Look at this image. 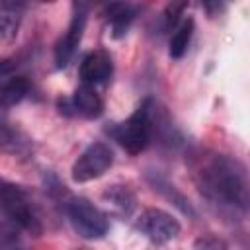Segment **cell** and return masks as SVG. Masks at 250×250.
<instances>
[{"label":"cell","mask_w":250,"mask_h":250,"mask_svg":"<svg viewBox=\"0 0 250 250\" xmlns=\"http://www.w3.org/2000/svg\"><path fill=\"white\" fill-rule=\"evenodd\" d=\"M193 180L199 193L219 213L242 219L248 211L246 166L229 154L205 152L195 156Z\"/></svg>","instance_id":"obj_1"},{"label":"cell","mask_w":250,"mask_h":250,"mask_svg":"<svg viewBox=\"0 0 250 250\" xmlns=\"http://www.w3.org/2000/svg\"><path fill=\"white\" fill-rule=\"evenodd\" d=\"M0 215L12 227L21 229L33 236H39L43 230L31 193L21 184L6 178H0Z\"/></svg>","instance_id":"obj_2"},{"label":"cell","mask_w":250,"mask_h":250,"mask_svg":"<svg viewBox=\"0 0 250 250\" xmlns=\"http://www.w3.org/2000/svg\"><path fill=\"white\" fill-rule=\"evenodd\" d=\"M150 104L152 98H146L125 121L111 123L105 133L131 156H137L146 150L152 141V121H150Z\"/></svg>","instance_id":"obj_3"},{"label":"cell","mask_w":250,"mask_h":250,"mask_svg":"<svg viewBox=\"0 0 250 250\" xmlns=\"http://www.w3.org/2000/svg\"><path fill=\"white\" fill-rule=\"evenodd\" d=\"M62 203H64L68 221L78 236H82L86 240H98V238L105 236V232L109 229V219L90 199L66 195V199Z\"/></svg>","instance_id":"obj_4"},{"label":"cell","mask_w":250,"mask_h":250,"mask_svg":"<svg viewBox=\"0 0 250 250\" xmlns=\"http://www.w3.org/2000/svg\"><path fill=\"white\" fill-rule=\"evenodd\" d=\"M135 229L152 244H166L180 234L182 225L172 213L158 207H146L137 217Z\"/></svg>","instance_id":"obj_5"},{"label":"cell","mask_w":250,"mask_h":250,"mask_svg":"<svg viewBox=\"0 0 250 250\" xmlns=\"http://www.w3.org/2000/svg\"><path fill=\"white\" fill-rule=\"evenodd\" d=\"M113 164V152L109 148V145L96 141L90 143L80 156L74 160L72 168H70V178L76 184H84V182H92L100 176H104Z\"/></svg>","instance_id":"obj_6"},{"label":"cell","mask_w":250,"mask_h":250,"mask_svg":"<svg viewBox=\"0 0 250 250\" xmlns=\"http://www.w3.org/2000/svg\"><path fill=\"white\" fill-rule=\"evenodd\" d=\"M88 14H90L88 4H84V2H74L72 4V16H70L68 27H66L64 35L59 39V43L55 45V64H57V68H64L72 61V57H74V53H76V49L82 41V35H84L86 23H88Z\"/></svg>","instance_id":"obj_7"},{"label":"cell","mask_w":250,"mask_h":250,"mask_svg":"<svg viewBox=\"0 0 250 250\" xmlns=\"http://www.w3.org/2000/svg\"><path fill=\"white\" fill-rule=\"evenodd\" d=\"M59 109L64 115H76L84 119H98L104 113V100L94 86L80 84L70 98L59 100Z\"/></svg>","instance_id":"obj_8"},{"label":"cell","mask_w":250,"mask_h":250,"mask_svg":"<svg viewBox=\"0 0 250 250\" xmlns=\"http://www.w3.org/2000/svg\"><path fill=\"white\" fill-rule=\"evenodd\" d=\"M80 80L86 86H96V84H104L111 78L113 74V59L105 49H94L90 51L78 68Z\"/></svg>","instance_id":"obj_9"},{"label":"cell","mask_w":250,"mask_h":250,"mask_svg":"<svg viewBox=\"0 0 250 250\" xmlns=\"http://www.w3.org/2000/svg\"><path fill=\"white\" fill-rule=\"evenodd\" d=\"M29 92V80L23 74H16L12 64H0V107H12L20 104Z\"/></svg>","instance_id":"obj_10"},{"label":"cell","mask_w":250,"mask_h":250,"mask_svg":"<svg viewBox=\"0 0 250 250\" xmlns=\"http://www.w3.org/2000/svg\"><path fill=\"white\" fill-rule=\"evenodd\" d=\"M35 150L33 139L12 123H0V152L18 158H29Z\"/></svg>","instance_id":"obj_11"},{"label":"cell","mask_w":250,"mask_h":250,"mask_svg":"<svg viewBox=\"0 0 250 250\" xmlns=\"http://www.w3.org/2000/svg\"><path fill=\"white\" fill-rule=\"evenodd\" d=\"M102 199L119 215V217H131L137 207V195L133 189L125 184H111L102 193Z\"/></svg>","instance_id":"obj_12"},{"label":"cell","mask_w":250,"mask_h":250,"mask_svg":"<svg viewBox=\"0 0 250 250\" xmlns=\"http://www.w3.org/2000/svg\"><path fill=\"white\" fill-rule=\"evenodd\" d=\"M25 4L21 2H0V41L10 43L16 39L21 20H23Z\"/></svg>","instance_id":"obj_13"},{"label":"cell","mask_w":250,"mask_h":250,"mask_svg":"<svg viewBox=\"0 0 250 250\" xmlns=\"http://www.w3.org/2000/svg\"><path fill=\"white\" fill-rule=\"evenodd\" d=\"M104 16L111 25L113 37H121V35H125V31L129 29L131 21L135 20L137 8L133 4H117V2H113V4H105L104 6Z\"/></svg>","instance_id":"obj_14"},{"label":"cell","mask_w":250,"mask_h":250,"mask_svg":"<svg viewBox=\"0 0 250 250\" xmlns=\"http://www.w3.org/2000/svg\"><path fill=\"white\" fill-rule=\"evenodd\" d=\"M146 180H148V184L152 186L154 191L162 193V195H164L168 201H172L182 213H186V215H189V217H195V211H193L189 199L184 197V195L176 189V186H172L166 178H162V176H158L156 172H152V174H146Z\"/></svg>","instance_id":"obj_15"},{"label":"cell","mask_w":250,"mask_h":250,"mask_svg":"<svg viewBox=\"0 0 250 250\" xmlns=\"http://www.w3.org/2000/svg\"><path fill=\"white\" fill-rule=\"evenodd\" d=\"M193 29H195L193 18H186V20L180 21V25L176 27L174 35L170 37V45H168L170 59L180 61L186 55V51H188V47L191 43V37H193Z\"/></svg>","instance_id":"obj_16"},{"label":"cell","mask_w":250,"mask_h":250,"mask_svg":"<svg viewBox=\"0 0 250 250\" xmlns=\"http://www.w3.org/2000/svg\"><path fill=\"white\" fill-rule=\"evenodd\" d=\"M188 8V2H170L162 12V25L166 31L174 29L180 23V18L184 16V10Z\"/></svg>","instance_id":"obj_17"},{"label":"cell","mask_w":250,"mask_h":250,"mask_svg":"<svg viewBox=\"0 0 250 250\" xmlns=\"http://www.w3.org/2000/svg\"><path fill=\"white\" fill-rule=\"evenodd\" d=\"M193 250H229V246L215 234H203L193 242Z\"/></svg>","instance_id":"obj_18"},{"label":"cell","mask_w":250,"mask_h":250,"mask_svg":"<svg viewBox=\"0 0 250 250\" xmlns=\"http://www.w3.org/2000/svg\"><path fill=\"white\" fill-rule=\"evenodd\" d=\"M14 229L16 227H12L8 221H0V248H6L8 244H12L14 242Z\"/></svg>","instance_id":"obj_19"}]
</instances>
